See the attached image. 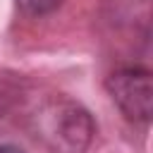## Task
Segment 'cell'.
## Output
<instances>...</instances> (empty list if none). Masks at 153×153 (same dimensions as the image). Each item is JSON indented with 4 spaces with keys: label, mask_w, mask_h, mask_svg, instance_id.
Instances as JSON below:
<instances>
[{
    "label": "cell",
    "mask_w": 153,
    "mask_h": 153,
    "mask_svg": "<svg viewBox=\"0 0 153 153\" xmlns=\"http://www.w3.org/2000/svg\"><path fill=\"white\" fill-rule=\"evenodd\" d=\"M31 131L50 153H84L96 134L91 112L67 96H50L31 112Z\"/></svg>",
    "instance_id": "1"
},
{
    "label": "cell",
    "mask_w": 153,
    "mask_h": 153,
    "mask_svg": "<svg viewBox=\"0 0 153 153\" xmlns=\"http://www.w3.org/2000/svg\"><path fill=\"white\" fill-rule=\"evenodd\" d=\"M105 88L120 112L134 124H148L153 110L151 72L141 65H122L105 79Z\"/></svg>",
    "instance_id": "2"
},
{
    "label": "cell",
    "mask_w": 153,
    "mask_h": 153,
    "mask_svg": "<svg viewBox=\"0 0 153 153\" xmlns=\"http://www.w3.org/2000/svg\"><path fill=\"white\" fill-rule=\"evenodd\" d=\"M65 0H17V7L26 14V17H43L55 12Z\"/></svg>",
    "instance_id": "3"
},
{
    "label": "cell",
    "mask_w": 153,
    "mask_h": 153,
    "mask_svg": "<svg viewBox=\"0 0 153 153\" xmlns=\"http://www.w3.org/2000/svg\"><path fill=\"white\" fill-rule=\"evenodd\" d=\"M0 153H24V151L17 146H10V143H0Z\"/></svg>",
    "instance_id": "4"
}]
</instances>
